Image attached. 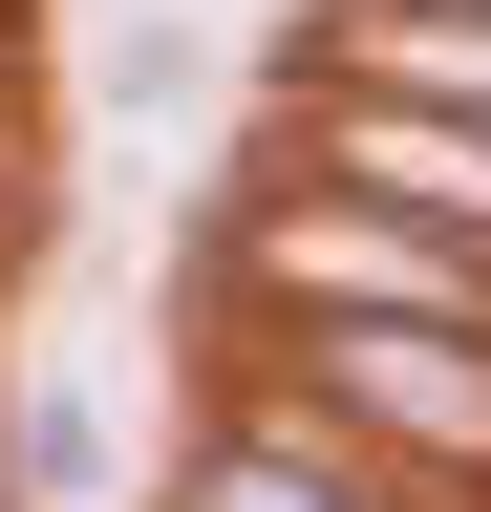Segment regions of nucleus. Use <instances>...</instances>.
<instances>
[{"label":"nucleus","mask_w":491,"mask_h":512,"mask_svg":"<svg viewBox=\"0 0 491 512\" xmlns=\"http://www.w3.org/2000/svg\"><path fill=\"white\" fill-rule=\"evenodd\" d=\"M193 320H214V384L342 427L427 512H491V320H406V299H193Z\"/></svg>","instance_id":"obj_1"},{"label":"nucleus","mask_w":491,"mask_h":512,"mask_svg":"<svg viewBox=\"0 0 491 512\" xmlns=\"http://www.w3.org/2000/svg\"><path fill=\"white\" fill-rule=\"evenodd\" d=\"M150 512H427L406 470H363L342 427H299V406H257V384H193V448H171V491Z\"/></svg>","instance_id":"obj_2"},{"label":"nucleus","mask_w":491,"mask_h":512,"mask_svg":"<svg viewBox=\"0 0 491 512\" xmlns=\"http://www.w3.org/2000/svg\"><path fill=\"white\" fill-rule=\"evenodd\" d=\"M299 64H363V86H427V107L491 128V0H321Z\"/></svg>","instance_id":"obj_3"},{"label":"nucleus","mask_w":491,"mask_h":512,"mask_svg":"<svg viewBox=\"0 0 491 512\" xmlns=\"http://www.w3.org/2000/svg\"><path fill=\"white\" fill-rule=\"evenodd\" d=\"M43 256V171H22V107H0V278Z\"/></svg>","instance_id":"obj_4"}]
</instances>
